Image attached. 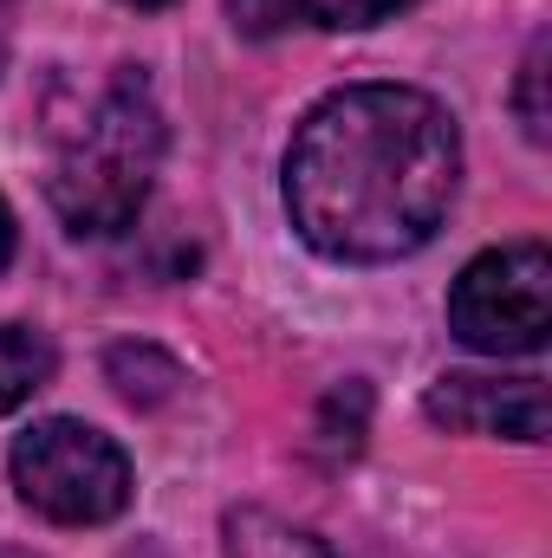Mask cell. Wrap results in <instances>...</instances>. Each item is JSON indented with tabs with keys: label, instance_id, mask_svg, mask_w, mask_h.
<instances>
[{
	"label": "cell",
	"instance_id": "obj_2",
	"mask_svg": "<svg viewBox=\"0 0 552 558\" xmlns=\"http://www.w3.org/2000/svg\"><path fill=\"white\" fill-rule=\"evenodd\" d=\"M156 162H163V111L149 85L124 65L65 118H52L46 202L72 234H118L143 215Z\"/></svg>",
	"mask_w": 552,
	"mask_h": 558
},
{
	"label": "cell",
	"instance_id": "obj_10",
	"mask_svg": "<svg viewBox=\"0 0 552 558\" xmlns=\"http://www.w3.org/2000/svg\"><path fill=\"white\" fill-rule=\"evenodd\" d=\"M7 260H13V208L0 202V267H7Z\"/></svg>",
	"mask_w": 552,
	"mask_h": 558
},
{
	"label": "cell",
	"instance_id": "obj_6",
	"mask_svg": "<svg viewBox=\"0 0 552 558\" xmlns=\"http://www.w3.org/2000/svg\"><path fill=\"white\" fill-rule=\"evenodd\" d=\"M52 371H59V357H52V344H46L39 331L0 325V416L20 410L26 397H39V390L52 384Z\"/></svg>",
	"mask_w": 552,
	"mask_h": 558
},
{
	"label": "cell",
	"instance_id": "obj_4",
	"mask_svg": "<svg viewBox=\"0 0 552 558\" xmlns=\"http://www.w3.org/2000/svg\"><path fill=\"white\" fill-rule=\"evenodd\" d=\"M448 331L481 357H527L552 331V254L547 241H514L468 260L448 292Z\"/></svg>",
	"mask_w": 552,
	"mask_h": 558
},
{
	"label": "cell",
	"instance_id": "obj_3",
	"mask_svg": "<svg viewBox=\"0 0 552 558\" xmlns=\"http://www.w3.org/2000/svg\"><path fill=\"white\" fill-rule=\"evenodd\" d=\"M7 468H13L20 500L39 520H52V526H105V520H118L131 507V461H124V448L79 416L33 422L13 441Z\"/></svg>",
	"mask_w": 552,
	"mask_h": 558
},
{
	"label": "cell",
	"instance_id": "obj_8",
	"mask_svg": "<svg viewBox=\"0 0 552 558\" xmlns=\"http://www.w3.org/2000/svg\"><path fill=\"white\" fill-rule=\"evenodd\" d=\"M312 26H325V33H358V26H377V20H391V13H404L416 0H292Z\"/></svg>",
	"mask_w": 552,
	"mask_h": 558
},
{
	"label": "cell",
	"instance_id": "obj_1",
	"mask_svg": "<svg viewBox=\"0 0 552 558\" xmlns=\"http://www.w3.org/2000/svg\"><path fill=\"white\" fill-rule=\"evenodd\" d=\"M461 189L455 118L410 85H345L286 149V215L325 260H404L435 241Z\"/></svg>",
	"mask_w": 552,
	"mask_h": 558
},
{
	"label": "cell",
	"instance_id": "obj_11",
	"mask_svg": "<svg viewBox=\"0 0 552 558\" xmlns=\"http://www.w3.org/2000/svg\"><path fill=\"white\" fill-rule=\"evenodd\" d=\"M7 7H13V0H0V65H7Z\"/></svg>",
	"mask_w": 552,
	"mask_h": 558
},
{
	"label": "cell",
	"instance_id": "obj_5",
	"mask_svg": "<svg viewBox=\"0 0 552 558\" xmlns=\"http://www.w3.org/2000/svg\"><path fill=\"white\" fill-rule=\"evenodd\" d=\"M429 422L455 435H507V441H547V384L540 377H475L455 371L429 390Z\"/></svg>",
	"mask_w": 552,
	"mask_h": 558
},
{
	"label": "cell",
	"instance_id": "obj_7",
	"mask_svg": "<svg viewBox=\"0 0 552 558\" xmlns=\"http://www.w3.org/2000/svg\"><path fill=\"white\" fill-rule=\"evenodd\" d=\"M228 558H332V553L312 533L248 507V513H228Z\"/></svg>",
	"mask_w": 552,
	"mask_h": 558
},
{
	"label": "cell",
	"instance_id": "obj_9",
	"mask_svg": "<svg viewBox=\"0 0 552 558\" xmlns=\"http://www.w3.org/2000/svg\"><path fill=\"white\" fill-rule=\"evenodd\" d=\"M540 78H547V39H533V52H527V65H520V124H527V137H533V143H547Z\"/></svg>",
	"mask_w": 552,
	"mask_h": 558
},
{
	"label": "cell",
	"instance_id": "obj_12",
	"mask_svg": "<svg viewBox=\"0 0 552 558\" xmlns=\"http://www.w3.org/2000/svg\"><path fill=\"white\" fill-rule=\"evenodd\" d=\"M131 7H169V0H131Z\"/></svg>",
	"mask_w": 552,
	"mask_h": 558
}]
</instances>
